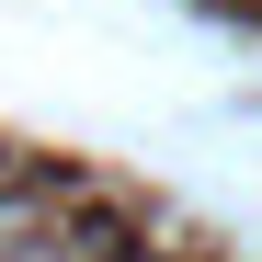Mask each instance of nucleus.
<instances>
[{
    "instance_id": "f03ea898",
    "label": "nucleus",
    "mask_w": 262,
    "mask_h": 262,
    "mask_svg": "<svg viewBox=\"0 0 262 262\" xmlns=\"http://www.w3.org/2000/svg\"><path fill=\"white\" fill-rule=\"evenodd\" d=\"M114 262H148V251H114Z\"/></svg>"
},
{
    "instance_id": "f257e3e1",
    "label": "nucleus",
    "mask_w": 262,
    "mask_h": 262,
    "mask_svg": "<svg viewBox=\"0 0 262 262\" xmlns=\"http://www.w3.org/2000/svg\"><path fill=\"white\" fill-rule=\"evenodd\" d=\"M0 262H114V239H103V228H69V216H57V228H34V239H12Z\"/></svg>"
}]
</instances>
